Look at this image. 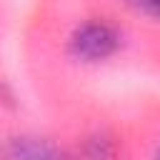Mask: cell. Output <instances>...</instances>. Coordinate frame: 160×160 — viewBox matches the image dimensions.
I'll return each mask as SVG.
<instances>
[{"label":"cell","instance_id":"7a4b0ae2","mask_svg":"<svg viewBox=\"0 0 160 160\" xmlns=\"http://www.w3.org/2000/svg\"><path fill=\"white\" fill-rule=\"evenodd\" d=\"M5 158L8 160H72L62 148L52 145L50 140L30 138V135L10 138L5 145Z\"/></svg>","mask_w":160,"mask_h":160},{"label":"cell","instance_id":"277c9868","mask_svg":"<svg viewBox=\"0 0 160 160\" xmlns=\"http://www.w3.org/2000/svg\"><path fill=\"white\" fill-rule=\"evenodd\" d=\"M130 8H135L138 12L152 18V20H160V0H125Z\"/></svg>","mask_w":160,"mask_h":160},{"label":"cell","instance_id":"6da1fadb","mask_svg":"<svg viewBox=\"0 0 160 160\" xmlns=\"http://www.w3.org/2000/svg\"><path fill=\"white\" fill-rule=\"evenodd\" d=\"M118 48H120V32L115 30V25L105 20H88L78 25L68 40L70 55L82 62L108 60L110 55H115Z\"/></svg>","mask_w":160,"mask_h":160},{"label":"cell","instance_id":"3957f363","mask_svg":"<svg viewBox=\"0 0 160 160\" xmlns=\"http://www.w3.org/2000/svg\"><path fill=\"white\" fill-rule=\"evenodd\" d=\"M115 158H118V148L110 138L95 135L85 142V160H115Z\"/></svg>","mask_w":160,"mask_h":160},{"label":"cell","instance_id":"5b68a950","mask_svg":"<svg viewBox=\"0 0 160 160\" xmlns=\"http://www.w3.org/2000/svg\"><path fill=\"white\" fill-rule=\"evenodd\" d=\"M155 160H160V150H158V155H155Z\"/></svg>","mask_w":160,"mask_h":160}]
</instances>
